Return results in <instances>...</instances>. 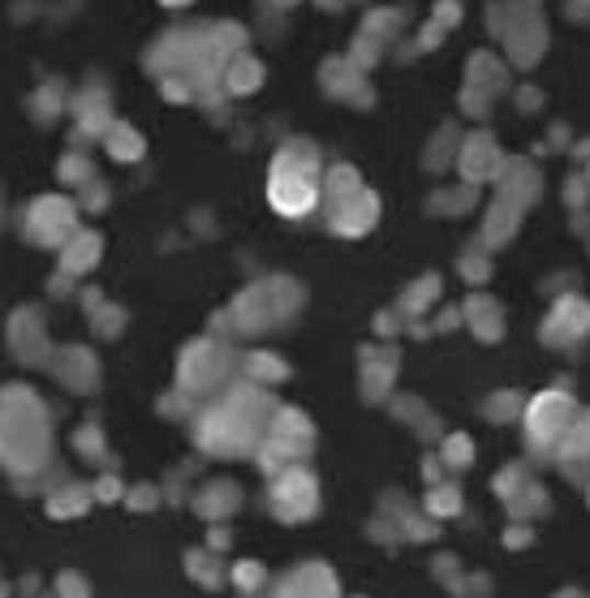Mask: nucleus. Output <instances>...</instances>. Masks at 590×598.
Segmentation results:
<instances>
[{"label":"nucleus","instance_id":"nucleus-5","mask_svg":"<svg viewBox=\"0 0 590 598\" xmlns=\"http://www.w3.org/2000/svg\"><path fill=\"white\" fill-rule=\"evenodd\" d=\"M315 448V430H310V422L294 414V410H285L276 426H272V439H268V452H263V461H268V470H285V461H297V457H306Z\"/></svg>","mask_w":590,"mask_h":598},{"label":"nucleus","instance_id":"nucleus-14","mask_svg":"<svg viewBox=\"0 0 590 598\" xmlns=\"http://www.w3.org/2000/svg\"><path fill=\"white\" fill-rule=\"evenodd\" d=\"M234 582L241 595H246V590H259V586H263V568H259V564H237Z\"/></svg>","mask_w":590,"mask_h":598},{"label":"nucleus","instance_id":"nucleus-12","mask_svg":"<svg viewBox=\"0 0 590 598\" xmlns=\"http://www.w3.org/2000/svg\"><path fill=\"white\" fill-rule=\"evenodd\" d=\"M427 508H431L435 517H449V513H457V508H462V495H457L453 486H440V491H431Z\"/></svg>","mask_w":590,"mask_h":598},{"label":"nucleus","instance_id":"nucleus-7","mask_svg":"<svg viewBox=\"0 0 590 598\" xmlns=\"http://www.w3.org/2000/svg\"><path fill=\"white\" fill-rule=\"evenodd\" d=\"M281 598H337V582L324 564H306L281 586Z\"/></svg>","mask_w":590,"mask_h":598},{"label":"nucleus","instance_id":"nucleus-10","mask_svg":"<svg viewBox=\"0 0 590 598\" xmlns=\"http://www.w3.org/2000/svg\"><path fill=\"white\" fill-rule=\"evenodd\" d=\"M560 457H569V461H587L590 457V414H578V418H574L569 435L560 439Z\"/></svg>","mask_w":590,"mask_h":598},{"label":"nucleus","instance_id":"nucleus-18","mask_svg":"<svg viewBox=\"0 0 590 598\" xmlns=\"http://www.w3.org/2000/svg\"><path fill=\"white\" fill-rule=\"evenodd\" d=\"M129 504H134V508H151V504H156V491H147V486H143V491H134V495H129Z\"/></svg>","mask_w":590,"mask_h":598},{"label":"nucleus","instance_id":"nucleus-1","mask_svg":"<svg viewBox=\"0 0 590 598\" xmlns=\"http://www.w3.org/2000/svg\"><path fill=\"white\" fill-rule=\"evenodd\" d=\"M53 452V426L44 401L31 388L0 392V465L13 474H35Z\"/></svg>","mask_w":590,"mask_h":598},{"label":"nucleus","instance_id":"nucleus-13","mask_svg":"<svg viewBox=\"0 0 590 598\" xmlns=\"http://www.w3.org/2000/svg\"><path fill=\"white\" fill-rule=\"evenodd\" d=\"M470 457H474V448L466 435H453V439L444 444V461H449V465H470Z\"/></svg>","mask_w":590,"mask_h":598},{"label":"nucleus","instance_id":"nucleus-17","mask_svg":"<svg viewBox=\"0 0 590 598\" xmlns=\"http://www.w3.org/2000/svg\"><path fill=\"white\" fill-rule=\"evenodd\" d=\"M78 448H82L87 457H100V448H104V444H100V430H95V426H87V430L78 435Z\"/></svg>","mask_w":590,"mask_h":598},{"label":"nucleus","instance_id":"nucleus-9","mask_svg":"<svg viewBox=\"0 0 590 598\" xmlns=\"http://www.w3.org/2000/svg\"><path fill=\"white\" fill-rule=\"evenodd\" d=\"M234 508H237L234 482H212V486L198 495V513H203V517H229Z\"/></svg>","mask_w":590,"mask_h":598},{"label":"nucleus","instance_id":"nucleus-15","mask_svg":"<svg viewBox=\"0 0 590 598\" xmlns=\"http://www.w3.org/2000/svg\"><path fill=\"white\" fill-rule=\"evenodd\" d=\"M190 573H194L203 586H216V582H220V577H216V564H212L207 555H190Z\"/></svg>","mask_w":590,"mask_h":598},{"label":"nucleus","instance_id":"nucleus-11","mask_svg":"<svg viewBox=\"0 0 590 598\" xmlns=\"http://www.w3.org/2000/svg\"><path fill=\"white\" fill-rule=\"evenodd\" d=\"M87 504H91L87 486H65V491H57V495L48 499L53 517H78V513H87Z\"/></svg>","mask_w":590,"mask_h":598},{"label":"nucleus","instance_id":"nucleus-2","mask_svg":"<svg viewBox=\"0 0 590 598\" xmlns=\"http://www.w3.org/2000/svg\"><path fill=\"white\" fill-rule=\"evenodd\" d=\"M263 418H268V401L259 392H234L207 410V418L198 426V444L216 457H241L254 448Z\"/></svg>","mask_w":590,"mask_h":598},{"label":"nucleus","instance_id":"nucleus-6","mask_svg":"<svg viewBox=\"0 0 590 598\" xmlns=\"http://www.w3.org/2000/svg\"><path fill=\"white\" fill-rule=\"evenodd\" d=\"M225 354L220 349H190V358L181 366V379H185V388H194V392H207L212 383H220L225 379Z\"/></svg>","mask_w":590,"mask_h":598},{"label":"nucleus","instance_id":"nucleus-4","mask_svg":"<svg viewBox=\"0 0 590 598\" xmlns=\"http://www.w3.org/2000/svg\"><path fill=\"white\" fill-rule=\"evenodd\" d=\"M272 508L281 521H306L319 508V482L306 470H281L272 486Z\"/></svg>","mask_w":590,"mask_h":598},{"label":"nucleus","instance_id":"nucleus-8","mask_svg":"<svg viewBox=\"0 0 590 598\" xmlns=\"http://www.w3.org/2000/svg\"><path fill=\"white\" fill-rule=\"evenodd\" d=\"M57 379H60V383H69L73 392H87V388H95V361L87 358L82 349L60 354V358H57Z\"/></svg>","mask_w":590,"mask_h":598},{"label":"nucleus","instance_id":"nucleus-16","mask_svg":"<svg viewBox=\"0 0 590 598\" xmlns=\"http://www.w3.org/2000/svg\"><path fill=\"white\" fill-rule=\"evenodd\" d=\"M60 598H91V590H87V582L78 573H65L60 577Z\"/></svg>","mask_w":590,"mask_h":598},{"label":"nucleus","instance_id":"nucleus-3","mask_svg":"<svg viewBox=\"0 0 590 598\" xmlns=\"http://www.w3.org/2000/svg\"><path fill=\"white\" fill-rule=\"evenodd\" d=\"M578 418L574 401L565 392H543L534 396V405L526 410V430H531V444L534 448H560V439L569 435V426Z\"/></svg>","mask_w":590,"mask_h":598}]
</instances>
